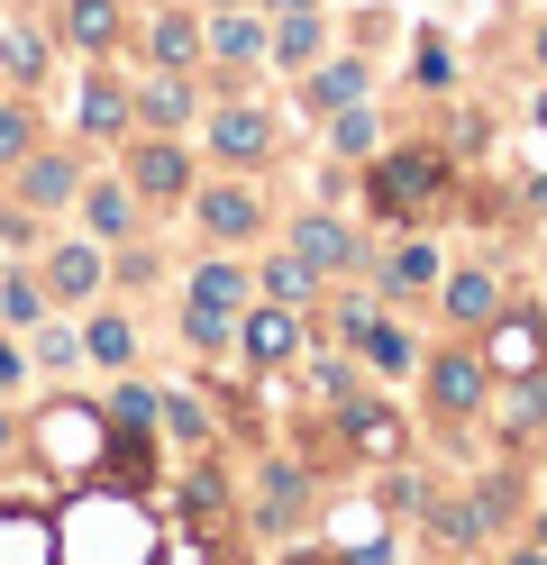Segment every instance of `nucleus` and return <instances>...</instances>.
Segmentation results:
<instances>
[{"label":"nucleus","instance_id":"nucleus-21","mask_svg":"<svg viewBox=\"0 0 547 565\" xmlns=\"http://www.w3.org/2000/svg\"><path fill=\"white\" fill-rule=\"evenodd\" d=\"M83 365L137 374V320H128V310H92V320H83Z\"/></svg>","mask_w":547,"mask_h":565},{"label":"nucleus","instance_id":"nucleus-17","mask_svg":"<svg viewBox=\"0 0 547 565\" xmlns=\"http://www.w3.org/2000/svg\"><path fill=\"white\" fill-rule=\"evenodd\" d=\"M319 55H328V19H319V10L265 19V64H283V74H311Z\"/></svg>","mask_w":547,"mask_h":565},{"label":"nucleus","instance_id":"nucleus-1","mask_svg":"<svg viewBox=\"0 0 547 565\" xmlns=\"http://www.w3.org/2000/svg\"><path fill=\"white\" fill-rule=\"evenodd\" d=\"M420 402H429L438 429H465V419L493 402V365H484V347H438V356L420 365Z\"/></svg>","mask_w":547,"mask_h":565},{"label":"nucleus","instance_id":"nucleus-15","mask_svg":"<svg viewBox=\"0 0 547 565\" xmlns=\"http://www.w3.org/2000/svg\"><path fill=\"white\" fill-rule=\"evenodd\" d=\"M73 201H83V237H101V246H128L137 220H146V201L128 192V173H119V183H83Z\"/></svg>","mask_w":547,"mask_h":565},{"label":"nucleus","instance_id":"nucleus-37","mask_svg":"<svg viewBox=\"0 0 547 565\" xmlns=\"http://www.w3.org/2000/svg\"><path fill=\"white\" fill-rule=\"evenodd\" d=\"M28 338H36V365H46V374H73V365H83V329H64V320H36Z\"/></svg>","mask_w":547,"mask_h":565},{"label":"nucleus","instance_id":"nucleus-49","mask_svg":"<svg viewBox=\"0 0 547 565\" xmlns=\"http://www.w3.org/2000/svg\"><path fill=\"white\" fill-rule=\"evenodd\" d=\"M529 201H538V210H547V183H538V192H529Z\"/></svg>","mask_w":547,"mask_h":565},{"label":"nucleus","instance_id":"nucleus-7","mask_svg":"<svg viewBox=\"0 0 547 565\" xmlns=\"http://www.w3.org/2000/svg\"><path fill=\"white\" fill-rule=\"evenodd\" d=\"M338 438H347V456H365V466H401V456H411V419L365 393V402L338 411Z\"/></svg>","mask_w":547,"mask_h":565},{"label":"nucleus","instance_id":"nucleus-36","mask_svg":"<svg viewBox=\"0 0 547 565\" xmlns=\"http://www.w3.org/2000/svg\"><path fill=\"white\" fill-rule=\"evenodd\" d=\"M465 502H474V520H484V529H511V520H520V475H484Z\"/></svg>","mask_w":547,"mask_h":565},{"label":"nucleus","instance_id":"nucleus-47","mask_svg":"<svg viewBox=\"0 0 547 565\" xmlns=\"http://www.w3.org/2000/svg\"><path fill=\"white\" fill-rule=\"evenodd\" d=\"M210 10H246V0H210Z\"/></svg>","mask_w":547,"mask_h":565},{"label":"nucleus","instance_id":"nucleus-48","mask_svg":"<svg viewBox=\"0 0 547 565\" xmlns=\"http://www.w3.org/2000/svg\"><path fill=\"white\" fill-rule=\"evenodd\" d=\"M0 456H10V419H0Z\"/></svg>","mask_w":547,"mask_h":565},{"label":"nucleus","instance_id":"nucleus-6","mask_svg":"<svg viewBox=\"0 0 547 565\" xmlns=\"http://www.w3.org/2000/svg\"><path fill=\"white\" fill-rule=\"evenodd\" d=\"M302 347H311V338H302V310H283V301H246V310H238V356H246V365L283 374Z\"/></svg>","mask_w":547,"mask_h":565},{"label":"nucleus","instance_id":"nucleus-11","mask_svg":"<svg viewBox=\"0 0 547 565\" xmlns=\"http://www.w3.org/2000/svg\"><path fill=\"white\" fill-rule=\"evenodd\" d=\"M311 511V466L302 456H265V475H255V520L274 529V539H292Z\"/></svg>","mask_w":547,"mask_h":565},{"label":"nucleus","instance_id":"nucleus-4","mask_svg":"<svg viewBox=\"0 0 547 565\" xmlns=\"http://www.w3.org/2000/svg\"><path fill=\"white\" fill-rule=\"evenodd\" d=\"M36 282H46L55 310H83V301H101V282H109V246L101 237H64V246H46Z\"/></svg>","mask_w":547,"mask_h":565},{"label":"nucleus","instance_id":"nucleus-12","mask_svg":"<svg viewBox=\"0 0 547 565\" xmlns=\"http://www.w3.org/2000/svg\"><path fill=\"white\" fill-rule=\"evenodd\" d=\"M438 310H448L456 338H474V329L502 310V274H493V265H448V274H438Z\"/></svg>","mask_w":547,"mask_h":565},{"label":"nucleus","instance_id":"nucleus-26","mask_svg":"<svg viewBox=\"0 0 547 565\" xmlns=\"http://www.w3.org/2000/svg\"><path fill=\"white\" fill-rule=\"evenodd\" d=\"M328 292V282L302 265V256H292V246H283V256H265V265H255V301H283V310H311Z\"/></svg>","mask_w":547,"mask_h":565},{"label":"nucleus","instance_id":"nucleus-25","mask_svg":"<svg viewBox=\"0 0 547 565\" xmlns=\"http://www.w3.org/2000/svg\"><path fill=\"white\" fill-rule=\"evenodd\" d=\"M173 502H182V520H192L201 539H219V520H229V475H219L210 456H192V475L173 483Z\"/></svg>","mask_w":547,"mask_h":565},{"label":"nucleus","instance_id":"nucleus-9","mask_svg":"<svg viewBox=\"0 0 547 565\" xmlns=\"http://www.w3.org/2000/svg\"><path fill=\"white\" fill-rule=\"evenodd\" d=\"M128 192H137L146 210L192 201V156H182L173 137H137V147H128Z\"/></svg>","mask_w":547,"mask_h":565},{"label":"nucleus","instance_id":"nucleus-39","mask_svg":"<svg viewBox=\"0 0 547 565\" xmlns=\"http://www.w3.org/2000/svg\"><path fill=\"white\" fill-rule=\"evenodd\" d=\"M28 147H36V110L28 100H0V173H10Z\"/></svg>","mask_w":547,"mask_h":565},{"label":"nucleus","instance_id":"nucleus-31","mask_svg":"<svg viewBox=\"0 0 547 565\" xmlns=\"http://www.w3.org/2000/svg\"><path fill=\"white\" fill-rule=\"evenodd\" d=\"M128 128H137V100L109 74H83V137H128Z\"/></svg>","mask_w":547,"mask_h":565},{"label":"nucleus","instance_id":"nucleus-28","mask_svg":"<svg viewBox=\"0 0 547 565\" xmlns=\"http://www.w3.org/2000/svg\"><path fill=\"white\" fill-rule=\"evenodd\" d=\"M137 100V119L156 128V137H173V128H192V74H156L146 92H128Z\"/></svg>","mask_w":547,"mask_h":565},{"label":"nucleus","instance_id":"nucleus-24","mask_svg":"<svg viewBox=\"0 0 547 565\" xmlns=\"http://www.w3.org/2000/svg\"><path fill=\"white\" fill-rule=\"evenodd\" d=\"M146 55H156V74H192L201 64V19L192 10H156L146 19Z\"/></svg>","mask_w":547,"mask_h":565},{"label":"nucleus","instance_id":"nucleus-43","mask_svg":"<svg viewBox=\"0 0 547 565\" xmlns=\"http://www.w3.org/2000/svg\"><path fill=\"white\" fill-rule=\"evenodd\" d=\"M292 10H319V0H265V19H292Z\"/></svg>","mask_w":547,"mask_h":565},{"label":"nucleus","instance_id":"nucleus-30","mask_svg":"<svg viewBox=\"0 0 547 565\" xmlns=\"http://www.w3.org/2000/svg\"><path fill=\"white\" fill-rule=\"evenodd\" d=\"M156 429H165L182 456H210V447H219V429H210V402H192V393H165V402H156Z\"/></svg>","mask_w":547,"mask_h":565},{"label":"nucleus","instance_id":"nucleus-34","mask_svg":"<svg viewBox=\"0 0 547 565\" xmlns=\"http://www.w3.org/2000/svg\"><path fill=\"white\" fill-rule=\"evenodd\" d=\"M182 347H192V356H229L238 320H229V310H210V301H182Z\"/></svg>","mask_w":547,"mask_h":565},{"label":"nucleus","instance_id":"nucleus-8","mask_svg":"<svg viewBox=\"0 0 547 565\" xmlns=\"http://www.w3.org/2000/svg\"><path fill=\"white\" fill-rule=\"evenodd\" d=\"M10 183H19V210H73V192H83V156H64V147H28L10 164Z\"/></svg>","mask_w":547,"mask_h":565},{"label":"nucleus","instance_id":"nucleus-3","mask_svg":"<svg viewBox=\"0 0 547 565\" xmlns=\"http://www.w3.org/2000/svg\"><path fill=\"white\" fill-rule=\"evenodd\" d=\"M292 256H302L319 282H347V274H365V237L338 220V210H302V220H292Z\"/></svg>","mask_w":547,"mask_h":565},{"label":"nucleus","instance_id":"nucleus-29","mask_svg":"<svg viewBox=\"0 0 547 565\" xmlns=\"http://www.w3.org/2000/svg\"><path fill=\"white\" fill-rule=\"evenodd\" d=\"M429 547L438 556H484V520H474V502H438V492H429Z\"/></svg>","mask_w":547,"mask_h":565},{"label":"nucleus","instance_id":"nucleus-44","mask_svg":"<svg viewBox=\"0 0 547 565\" xmlns=\"http://www.w3.org/2000/svg\"><path fill=\"white\" fill-rule=\"evenodd\" d=\"M529 119H538V137H547V92H538V100H529Z\"/></svg>","mask_w":547,"mask_h":565},{"label":"nucleus","instance_id":"nucleus-32","mask_svg":"<svg viewBox=\"0 0 547 565\" xmlns=\"http://www.w3.org/2000/svg\"><path fill=\"white\" fill-rule=\"evenodd\" d=\"M328 156H347V164H375V156H383V119L365 110V100H356V110H328Z\"/></svg>","mask_w":547,"mask_h":565},{"label":"nucleus","instance_id":"nucleus-22","mask_svg":"<svg viewBox=\"0 0 547 565\" xmlns=\"http://www.w3.org/2000/svg\"><path fill=\"white\" fill-rule=\"evenodd\" d=\"M156 383H137V374H109V402H101V429L109 438H156Z\"/></svg>","mask_w":547,"mask_h":565},{"label":"nucleus","instance_id":"nucleus-46","mask_svg":"<svg viewBox=\"0 0 547 565\" xmlns=\"http://www.w3.org/2000/svg\"><path fill=\"white\" fill-rule=\"evenodd\" d=\"M538 74H547V28H538Z\"/></svg>","mask_w":547,"mask_h":565},{"label":"nucleus","instance_id":"nucleus-16","mask_svg":"<svg viewBox=\"0 0 547 565\" xmlns=\"http://www.w3.org/2000/svg\"><path fill=\"white\" fill-rule=\"evenodd\" d=\"M438 274H448V256H438L429 237H401L392 256L375 265V292L383 301H411V292H438Z\"/></svg>","mask_w":547,"mask_h":565},{"label":"nucleus","instance_id":"nucleus-19","mask_svg":"<svg viewBox=\"0 0 547 565\" xmlns=\"http://www.w3.org/2000/svg\"><path fill=\"white\" fill-rule=\"evenodd\" d=\"M365 92H375V74H365V64H356V55H338V64H328V55H319V64H311V74H302V100H311V110H319V119H328V110H356V100H365Z\"/></svg>","mask_w":547,"mask_h":565},{"label":"nucleus","instance_id":"nucleus-5","mask_svg":"<svg viewBox=\"0 0 547 565\" xmlns=\"http://www.w3.org/2000/svg\"><path fill=\"white\" fill-rule=\"evenodd\" d=\"M192 220L210 246H246V237H265V192H246L238 173L229 183H192Z\"/></svg>","mask_w":547,"mask_h":565},{"label":"nucleus","instance_id":"nucleus-2","mask_svg":"<svg viewBox=\"0 0 547 565\" xmlns=\"http://www.w3.org/2000/svg\"><path fill=\"white\" fill-rule=\"evenodd\" d=\"M484 365H493V383L547 374V320H538V310H493V320H484Z\"/></svg>","mask_w":547,"mask_h":565},{"label":"nucleus","instance_id":"nucleus-18","mask_svg":"<svg viewBox=\"0 0 547 565\" xmlns=\"http://www.w3.org/2000/svg\"><path fill=\"white\" fill-rule=\"evenodd\" d=\"M201 55H219L229 74L265 64V19H255V10H210V28H201Z\"/></svg>","mask_w":547,"mask_h":565},{"label":"nucleus","instance_id":"nucleus-41","mask_svg":"<svg viewBox=\"0 0 547 565\" xmlns=\"http://www.w3.org/2000/svg\"><path fill=\"white\" fill-rule=\"evenodd\" d=\"M19 383H28V356H19L10 338H0V393H19Z\"/></svg>","mask_w":547,"mask_h":565},{"label":"nucleus","instance_id":"nucleus-14","mask_svg":"<svg viewBox=\"0 0 547 565\" xmlns=\"http://www.w3.org/2000/svg\"><path fill=\"white\" fill-rule=\"evenodd\" d=\"M302 383H311V402L319 411H347V402H365V365H356V347H302Z\"/></svg>","mask_w":547,"mask_h":565},{"label":"nucleus","instance_id":"nucleus-33","mask_svg":"<svg viewBox=\"0 0 547 565\" xmlns=\"http://www.w3.org/2000/svg\"><path fill=\"white\" fill-rule=\"evenodd\" d=\"M46 282H36L28 265H10V274H0V320H10V329H36V320H46Z\"/></svg>","mask_w":547,"mask_h":565},{"label":"nucleus","instance_id":"nucleus-13","mask_svg":"<svg viewBox=\"0 0 547 565\" xmlns=\"http://www.w3.org/2000/svg\"><path fill=\"white\" fill-rule=\"evenodd\" d=\"M438 201V156H375V210L383 220H411Z\"/></svg>","mask_w":547,"mask_h":565},{"label":"nucleus","instance_id":"nucleus-45","mask_svg":"<svg viewBox=\"0 0 547 565\" xmlns=\"http://www.w3.org/2000/svg\"><path fill=\"white\" fill-rule=\"evenodd\" d=\"M529 539H538V547H547V511H538V520H529Z\"/></svg>","mask_w":547,"mask_h":565},{"label":"nucleus","instance_id":"nucleus-20","mask_svg":"<svg viewBox=\"0 0 547 565\" xmlns=\"http://www.w3.org/2000/svg\"><path fill=\"white\" fill-rule=\"evenodd\" d=\"M182 301H210V310H229V320H238V310L255 301V274L229 256V246H219V256H201V265H192V292H182Z\"/></svg>","mask_w":547,"mask_h":565},{"label":"nucleus","instance_id":"nucleus-10","mask_svg":"<svg viewBox=\"0 0 547 565\" xmlns=\"http://www.w3.org/2000/svg\"><path fill=\"white\" fill-rule=\"evenodd\" d=\"M210 156L229 164V173H255V164H274V119H265V110H246V100L210 110Z\"/></svg>","mask_w":547,"mask_h":565},{"label":"nucleus","instance_id":"nucleus-40","mask_svg":"<svg viewBox=\"0 0 547 565\" xmlns=\"http://www.w3.org/2000/svg\"><path fill=\"white\" fill-rule=\"evenodd\" d=\"M448 74H456V64H448V46H438V38H429V46H420V83L438 92V83H448Z\"/></svg>","mask_w":547,"mask_h":565},{"label":"nucleus","instance_id":"nucleus-42","mask_svg":"<svg viewBox=\"0 0 547 565\" xmlns=\"http://www.w3.org/2000/svg\"><path fill=\"white\" fill-rule=\"evenodd\" d=\"M502 565H547V547H538V539H520V547H511Z\"/></svg>","mask_w":547,"mask_h":565},{"label":"nucleus","instance_id":"nucleus-27","mask_svg":"<svg viewBox=\"0 0 547 565\" xmlns=\"http://www.w3.org/2000/svg\"><path fill=\"white\" fill-rule=\"evenodd\" d=\"M356 365H365V374H383V383H401V374H411V329L375 310V320H365V338H356Z\"/></svg>","mask_w":547,"mask_h":565},{"label":"nucleus","instance_id":"nucleus-35","mask_svg":"<svg viewBox=\"0 0 547 565\" xmlns=\"http://www.w3.org/2000/svg\"><path fill=\"white\" fill-rule=\"evenodd\" d=\"M0 74H10L19 92H36L46 83V38H36V28H10V38H0Z\"/></svg>","mask_w":547,"mask_h":565},{"label":"nucleus","instance_id":"nucleus-38","mask_svg":"<svg viewBox=\"0 0 547 565\" xmlns=\"http://www.w3.org/2000/svg\"><path fill=\"white\" fill-rule=\"evenodd\" d=\"M538 429H547V374H529L511 393V411H502V438H538Z\"/></svg>","mask_w":547,"mask_h":565},{"label":"nucleus","instance_id":"nucleus-23","mask_svg":"<svg viewBox=\"0 0 547 565\" xmlns=\"http://www.w3.org/2000/svg\"><path fill=\"white\" fill-rule=\"evenodd\" d=\"M119 38H128L119 0H64V46H73V55H92V64H101Z\"/></svg>","mask_w":547,"mask_h":565}]
</instances>
